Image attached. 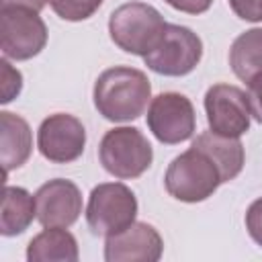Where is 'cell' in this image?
Wrapping results in <instances>:
<instances>
[{
	"instance_id": "obj_23",
	"label": "cell",
	"mask_w": 262,
	"mask_h": 262,
	"mask_svg": "<svg viewBox=\"0 0 262 262\" xmlns=\"http://www.w3.org/2000/svg\"><path fill=\"white\" fill-rule=\"evenodd\" d=\"M166 4H170L172 8L186 12V14H201L207 12L213 4V0H164Z\"/></svg>"
},
{
	"instance_id": "obj_2",
	"label": "cell",
	"mask_w": 262,
	"mask_h": 262,
	"mask_svg": "<svg viewBox=\"0 0 262 262\" xmlns=\"http://www.w3.org/2000/svg\"><path fill=\"white\" fill-rule=\"evenodd\" d=\"M166 25L151 4L127 2L111 12L108 35L119 49L143 57L160 43Z\"/></svg>"
},
{
	"instance_id": "obj_15",
	"label": "cell",
	"mask_w": 262,
	"mask_h": 262,
	"mask_svg": "<svg viewBox=\"0 0 262 262\" xmlns=\"http://www.w3.org/2000/svg\"><path fill=\"white\" fill-rule=\"evenodd\" d=\"M29 262H76L78 242L66 227H45L27 246Z\"/></svg>"
},
{
	"instance_id": "obj_16",
	"label": "cell",
	"mask_w": 262,
	"mask_h": 262,
	"mask_svg": "<svg viewBox=\"0 0 262 262\" xmlns=\"http://www.w3.org/2000/svg\"><path fill=\"white\" fill-rule=\"evenodd\" d=\"M37 217L35 199L29 190L20 186H4L2 192V213H0V233L10 237L23 233L31 221Z\"/></svg>"
},
{
	"instance_id": "obj_20",
	"label": "cell",
	"mask_w": 262,
	"mask_h": 262,
	"mask_svg": "<svg viewBox=\"0 0 262 262\" xmlns=\"http://www.w3.org/2000/svg\"><path fill=\"white\" fill-rule=\"evenodd\" d=\"M246 229H248L250 237L258 246H262V196L256 199L248 207V211H246Z\"/></svg>"
},
{
	"instance_id": "obj_22",
	"label": "cell",
	"mask_w": 262,
	"mask_h": 262,
	"mask_svg": "<svg viewBox=\"0 0 262 262\" xmlns=\"http://www.w3.org/2000/svg\"><path fill=\"white\" fill-rule=\"evenodd\" d=\"M248 102L252 117L262 125V72L254 74L248 80Z\"/></svg>"
},
{
	"instance_id": "obj_5",
	"label": "cell",
	"mask_w": 262,
	"mask_h": 262,
	"mask_svg": "<svg viewBox=\"0 0 262 262\" xmlns=\"http://www.w3.org/2000/svg\"><path fill=\"white\" fill-rule=\"evenodd\" d=\"M137 215V199L133 190L121 182H102L92 188L86 221L92 233L96 235H113L135 221Z\"/></svg>"
},
{
	"instance_id": "obj_24",
	"label": "cell",
	"mask_w": 262,
	"mask_h": 262,
	"mask_svg": "<svg viewBox=\"0 0 262 262\" xmlns=\"http://www.w3.org/2000/svg\"><path fill=\"white\" fill-rule=\"evenodd\" d=\"M47 0H2V6H23V8H31V10H41L45 6Z\"/></svg>"
},
{
	"instance_id": "obj_1",
	"label": "cell",
	"mask_w": 262,
	"mask_h": 262,
	"mask_svg": "<svg viewBox=\"0 0 262 262\" xmlns=\"http://www.w3.org/2000/svg\"><path fill=\"white\" fill-rule=\"evenodd\" d=\"M92 98L96 111L106 121H135L151 98V84L141 70L115 66L96 78Z\"/></svg>"
},
{
	"instance_id": "obj_14",
	"label": "cell",
	"mask_w": 262,
	"mask_h": 262,
	"mask_svg": "<svg viewBox=\"0 0 262 262\" xmlns=\"http://www.w3.org/2000/svg\"><path fill=\"white\" fill-rule=\"evenodd\" d=\"M190 147H194L211 158V162L217 166L223 182L233 180L244 168L246 156H244V145L237 137L219 135L209 129V131H203L201 135H196V139L192 141Z\"/></svg>"
},
{
	"instance_id": "obj_17",
	"label": "cell",
	"mask_w": 262,
	"mask_h": 262,
	"mask_svg": "<svg viewBox=\"0 0 262 262\" xmlns=\"http://www.w3.org/2000/svg\"><path fill=\"white\" fill-rule=\"evenodd\" d=\"M229 66L244 82L262 72V29H250L231 43Z\"/></svg>"
},
{
	"instance_id": "obj_19",
	"label": "cell",
	"mask_w": 262,
	"mask_h": 262,
	"mask_svg": "<svg viewBox=\"0 0 262 262\" xmlns=\"http://www.w3.org/2000/svg\"><path fill=\"white\" fill-rule=\"evenodd\" d=\"M0 70H2V98L0 102H10L23 88V76L18 70H14L8 59H0Z\"/></svg>"
},
{
	"instance_id": "obj_7",
	"label": "cell",
	"mask_w": 262,
	"mask_h": 262,
	"mask_svg": "<svg viewBox=\"0 0 262 262\" xmlns=\"http://www.w3.org/2000/svg\"><path fill=\"white\" fill-rule=\"evenodd\" d=\"M203 57V41L188 27L166 25L160 43L143 55L145 66L162 76H186Z\"/></svg>"
},
{
	"instance_id": "obj_4",
	"label": "cell",
	"mask_w": 262,
	"mask_h": 262,
	"mask_svg": "<svg viewBox=\"0 0 262 262\" xmlns=\"http://www.w3.org/2000/svg\"><path fill=\"white\" fill-rule=\"evenodd\" d=\"M98 158L108 174L129 180L141 176L151 166L154 149L137 127H115L102 135Z\"/></svg>"
},
{
	"instance_id": "obj_9",
	"label": "cell",
	"mask_w": 262,
	"mask_h": 262,
	"mask_svg": "<svg viewBox=\"0 0 262 262\" xmlns=\"http://www.w3.org/2000/svg\"><path fill=\"white\" fill-rule=\"evenodd\" d=\"M205 113L209 129L227 135L239 137L250 129V102L248 94L231 84H213L205 94Z\"/></svg>"
},
{
	"instance_id": "obj_12",
	"label": "cell",
	"mask_w": 262,
	"mask_h": 262,
	"mask_svg": "<svg viewBox=\"0 0 262 262\" xmlns=\"http://www.w3.org/2000/svg\"><path fill=\"white\" fill-rule=\"evenodd\" d=\"M35 207L43 227H70L82 213V194L72 180L53 178L35 192Z\"/></svg>"
},
{
	"instance_id": "obj_10",
	"label": "cell",
	"mask_w": 262,
	"mask_h": 262,
	"mask_svg": "<svg viewBox=\"0 0 262 262\" xmlns=\"http://www.w3.org/2000/svg\"><path fill=\"white\" fill-rule=\"evenodd\" d=\"M86 129L74 115H49L37 131V147L41 156L55 164H68L84 154Z\"/></svg>"
},
{
	"instance_id": "obj_3",
	"label": "cell",
	"mask_w": 262,
	"mask_h": 262,
	"mask_svg": "<svg viewBox=\"0 0 262 262\" xmlns=\"http://www.w3.org/2000/svg\"><path fill=\"white\" fill-rule=\"evenodd\" d=\"M164 184L170 196L182 203H201L209 199L219 184H223L217 166L211 158L194 147L176 156L164 176Z\"/></svg>"
},
{
	"instance_id": "obj_21",
	"label": "cell",
	"mask_w": 262,
	"mask_h": 262,
	"mask_svg": "<svg viewBox=\"0 0 262 262\" xmlns=\"http://www.w3.org/2000/svg\"><path fill=\"white\" fill-rule=\"evenodd\" d=\"M231 10L242 20L260 23L262 20V0H229Z\"/></svg>"
},
{
	"instance_id": "obj_6",
	"label": "cell",
	"mask_w": 262,
	"mask_h": 262,
	"mask_svg": "<svg viewBox=\"0 0 262 262\" xmlns=\"http://www.w3.org/2000/svg\"><path fill=\"white\" fill-rule=\"evenodd\" d=\"M47 43V27L37 10L23 6L0 8V47L8 59H31Z\"/></svg>"
},
{
	"instance_id": "obj_13",
	"label": "cell",
	"mask_w": 262,
	"mask_h": 262,
	"mask_svg": "<svg viewBox=\"0 0 262 262\" xmlns=\"http://www.w3.org/2000/svg\"><path fill=\"white\" fill-rule=\"evenodd\" d=\"M0 162L4 170V180L10 170L20 168L33 149V135L29 123L8 111L0 113Z\"/></svg>"
},
{
	"instance_id": "obj_11",
	"label": "cell",
	"mask_w": 262,
	"mask_h": 262,
	"mask_svg": "<svg viewBox=\"0 0 262 262\" xmlns=\"http://www.w3.org/2000/svg\"><path fill=\"white\" fill-rule=\"evenodd\" d=\"M164 252L162 235L156 227L143 221H133L125 229L106 235V262H158Z\"/></svg>"
},
{
	"instance_id": "obj_18",
	"label": "cell",
	"mask_w": 262,
	"mask_h": 262,
	"mask_svg": "<svg viewBox=\"0 0 262 262\" xmlns=\"http://www.w3.org/2000/svg\"><path fill=\"white\" fill-rule=\"evenodd\" d=\"M47 2L59 18L78 23L90 18L102 6L104 0H47Z\"/></svg>"
},
{
	"instance_id": "obj_8",
	"label": "cell",
	"mask_w": 262,
	"mask_h": 262,
	"mask_svg": "<svg viewBox=\"0 0 262 262\" xmlns=\"http://www.w3.org/2000/svg\"><path fill=\"white\" fill-rule=\"evenodd\" d=\"M194 106L180 92H162L151 98L147 108V127L162 143L174 145L194 133Z\"/></svg>"
}]
</instances>
